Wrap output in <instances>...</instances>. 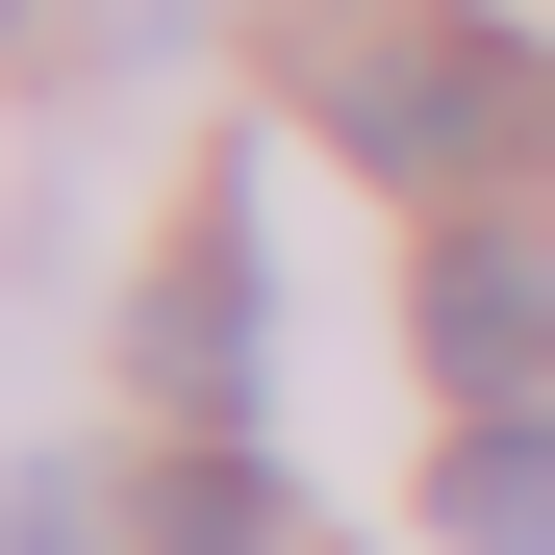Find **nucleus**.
Masks as SVG:
<instances>
[{
	"mask_svg": "<svg viewBox=\"0 0 555 555\" xmlns=\"http://www.w3.org/2000/svg\"><path fill=\"white\" fill-rule=\"evenodd\" d=\"M404 328H429L454 404H530V379H555V228H454V253L404 278Z\"/></svg>",
	"mask_w": 555,
	"mask_h": 555,
	"instance_id": "obj_2",
	"label": "nucleus"
},
{
	"mask_svg": "<svg viewBox=\"0 0 555 555\" xmlns=\"http://www.w3.org/2000/svg\"><path fill=\"white\" fill-rule=\"evenodd\" d=\"M127 353H152V404H177V429H253V228H228V203L177 228V278H152V328H127Z\"/></svg>",
	"mask_w": 555,
	"mask_h": 555,
	"instance_id": "obj_3",
	"label": "nucleus"
},
{
	"mask_svg": "<svg viewBox=\"0 0 555 555\" xmlns=\"http://www.w3.org/2000/svg\"><path fill=\"white\" fill-rule=\"evenodd\" d=\"M304 127L353 177H404V203H505V177H555V51L480 26V0H328L304 26Z\"/></svg>",
	"mask_w": 555,
	"mask_h": 555,
	"instance_id": "obj_1",
	"label": "nucleus"
},
{
	"mask_svg": "<svg viewBox=\"0 0 555 555\" xmlns=\"http://www.w3.org/2000/svg\"><path fill=\"white\" fill-rule=\"evenodd\" d=\"M127 555H278V480H253L228 429H177V480L127 505Z\"/></svg>",
	"mask_w": 555,
	"mask_h": 555,
	"instance_id": "obj_5",
	"label": "nucleus"
},
{
	"mask_svg": "<svg viewBox=\"0 0 555 555\" xmlns=\"http://www.w3.org/2000/svg\"><path fill=\"white\" fill-rule=\"evenodd\" d=\"M429 530L454 555H555V404H480V429H454L429 454Z\"/></svg>",
	"mask_w": 555,
	"mask_h": 555,
	"instance_id": "obj_4",
	"label": "nucleus"
}]
</instances>
